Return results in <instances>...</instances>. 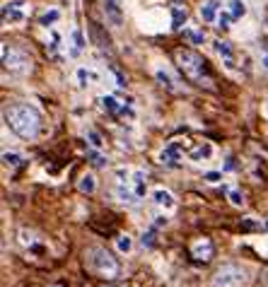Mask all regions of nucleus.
I'll return each mask as SVG.
<instances>
[{
    "instance_id": "obj_5",
    "label": "nucleus",
    "mask_w": 268,
    "mask_h": 287,
    "mask_svg": "<svg viewBox=\"0 0 268 287\" xmlns=\"http://www.w3.org/2000/svg\"><path fill=\"white\" fill-rule=\"evenodd\" d=\"M0 56H2V68L10 75H27L32 70V60L22 49L12 46V44H2L0 46Z\"/></svg>"
},
{
    "instance_id": "obj_26",
    "label": "nucleus",
    "mask_w": 268,
    "mask_h": 287,
    "mask_svg": "<svg viewBox=\"0 0 268 287\" xmlns=\"http://www.w3.org/2000/svg\"><path fill=\"white\" fill-rule=\"evenodd\" d=\"M184 36L189 39V44H194V46H201V44H205V34L203 32H198L194 27H184Z\"/></svg>"
},
{
    "instance_id": "obj_31",
    "label": "nucleus",
    "mask_w": 268,
    "mask_h": 287,
    "mask_svg": "<svg viewBox=\"0 0 268 287\" xmlns=\"http://www.w3.org/2000/svg\"><path fill=\"white\" fill-rule=\"evenodd\" d=\"M232 15H230V10H227V12H220V15H217V22H215V27H220V29H230V27H232Z\"/></svg>"
},
{
    "instance_id": "obj_36",
    "label": "nucleus",
    "mask_w": 268,
    "mask_h": 287,
    "mask_svg": "<svg viewBox=\"0 0 268 287\" xmlns=\"http://www.w3.org/2000/svg\"><path fill=\"white\" fill-rule=\"evenodd\" d=\"M261 287H268V273L264 275V280H261Z\"/></svg>"
},
{
    "instance_id": "obj_14",
    "label": "nucleus",
    "mask_w": 268,
    "mask_h": 287,
    "mask_svg": "<svg viewBox=\"0 0 268 287\" xmlns=\"http://www.w3.org/2000/svg\"><path fill=\"white\" fill-rule=\"evenodd\" d=\"M220 0H203L201 2V7H198V15L203 22H208V24H213L217 22V15H220Z\"/></svg>"
},
{
    "instance_id": "obj_30",
    "label": "nucleus",
    "mask_w": 268,
    "mask_h": 287,
    "mask_svg": "<svg viewBox=\"0 0 268 287\" xmlns=\"http://www.w3.org/2000/svg\"><path fill=\"white\" fill-rule=\"evenodd\" d=\"M89 162H92V164H94V167H107L109 162L104 160V155H102V150H92V147H89Z\"/></svg>"
},
{
    "instance_id": "obj_34",
    "label": "nucleus",
    "mask_w": 268,
    "mask_h": 287,
    "mask_svg": "<svg viewBox=\"0 0 268 287\" xmlns=\"http://www.w3.org/2000/svg\"><path fill=\"white\" fill-rule=\"evenodd\" d=\"M167 225H169V217H167V215H157V217H155V230H157V227H167Z\"/></svg>"
},
{
    "instance_id": "obj_33",
    "label": "nucleus",
    "mask_w": 268,
    "mask_h": 287,
    "mask_svg": "<svg viewBox=\"0 0 268 287\" xmlns=\"http://www.w3.org/2000/svg\"><path fill=\"white\" fill-rule=\"evenodd\" d=\"M203 179L208 181V183H220L222 181V172H205Z\"/></svg>"
},
{
    "instance_id": "obj_2",
    "label": "nucleus",
    "mask_w": 268,
    "mask_h": 287,
    "mask_svg": "<svg viewBox=\"0 0 268 287\" xmlns=\"http://www.w3.org/2000/svg\"><path fill=\"white\" fill-rule=\"evenodd\" d=\"M85 266H87L89 273H94L99 278H107V280H116L121 275L119 261L102 246H89L85 251Z\"/></svg>"
},
{
    "instance_id": "obj_20",
    "label": "nucleus",
    "mask_w": 268,
    "mask_h": 287,
    "mask_svg": "<svg viewBox=\"0 0 268 287\" xmlns=\"http://www.w3.org/2000/svg\"><path fill=\"white\" fill-rule=\"evenodd\" d=\"M77 191H80V193H87V196H92V193L97 191V176H94V174H82V176H80V181H77Z\"/></svg>"
},
{
    "instance_id": "obj_35",
    "label": "nucleus",
    "mask_w": 268,
    "mask_h": 287,
    "mask_svg": "<svg viewBox=\"0 0 268 287\" xmlns=\"http://www.w3.org/2000/svg\"><path fill=\"white\" fill-rule=\"evenodd\" d=\"M111 72H114V77H116V85H119V87H126V77H124V75L116 70V68H114Z\"/></svg>"
},
{
    "instance_id": "obj_19",
    "label": "nucleus",
    "mask_w": 268,
    "mask_h": 287,
    "mask_svg": "<svg viewBox=\"0 0 268 287\" xmlns=\"http://www.w3.org/2000/svg\"><path fill=\"white\" fill-rule=\"evenodd\" d=\"M58 19H61V10H58V7H49V10H44V12H41L39 24H41L44 29H54Z\"/></svg>"
},
{
    "instance_id": "obj_28",
    "label": "nucleus",
    "mask_w": 268,
    "mask_h": 287,
    "mask_svg": "<svg viewBox=\"0 0 268 287\" xmlns=\"http://www.w3.org/2000/svg\"><path fill=\"white\" fill-rule=\"evenodd\" d=\"M116 251L119 253H131L133 251V239L128 234H119L116 236Z\"/></svg>"
},
{
    "instance_id": "obj_13",
    "label": "nucleus",
    "mask_w": 268,
    "mask_h": 287,
    "mask_svg": "<svg viewBox=\"0 0 268 287\" xmlns=\"http://www.w3.org/2000/svg\"><path fill=\"white\" fill-rule=\"evenodd\" d=\"M104 12H107V19L114 27L124 24V5H121V0H104Z\"/></svg>"
},
{
    "instance_id": "obj_3",
    "label": "nucleus",
    "mask_w": 268,
    "mask_h": 287,
    "mask_svg": "<svg viewBox=\"0 0 268 287\" xmlns=\"http://www.w3.org/2000/svg\"><path fill=\"white\" fill-rule=\"evenodd\" d=\"M177 63L179 68L184 70V75L189 80H194L198 85H210V77H208V68H205V60L191 51V49H179L177 51Z\"/></svg>"
},
{
    "instance_id": "obj_10",
    "label": "nucleus",
    "mask_w": 268,
    "mask_h": 287,
    "mask_svg": "<svg viewBox=\"0 0 268 287\" xmlns=\"http://www.w3.org/2000/svg\"><path fill=\"white\" fill-rule=\"evenodd\" d=\"M213 253H215L213 241L205 239V236H203V239H196V241L191 244V256H194L196 261H203V263H205V261L213 258Z\"/></svg>"
},
{
    "instance_id": "obj_23",
    "label": "nucleus",
    "mask_w": 268,
    "mask_h": 287,
    "mask_svg": "<svg viewBox=\"0 0 268 287\" xmlns=\"http://www.w3.org/2000/svg\"><path fill=\"white\" fill-rule=\"evenodd\" d=\"M227 10H230L232 19L237 22V19H242L247 15V2H244V0H230V2H227Z\"/></svg>"
},
{
    "instance_id": "obj_24",
    "label": "nucleus",
    "mask_w": 268,
    "mask_h": 287,
    "mask_svg": "<svg viewBox=\"0 0 268 287\" xmlns=\"http://www.w3.org/2000/svg\"><path fill=\"white\" fill-rule=\"evenodd\" d=\"M61 41H63V36L58 34L56 29H51V32H49V41H46V49H49V54H51V56H58L61 46H63Z\"/></svg>"
},
{
    "instance_id": "obj_22",
    "label": "nucleus",
    "mask_w": 268,
    "mask_h": 287,
    "mask_svg": "<svg viewBox=\"0 0 268 287\" xmlns=\"http://www.w3.org/2000/svg\"><path fill=\"white\" fill-rule=\"evenodd\" d=\"M184 24H186V7L174 5L172 7V29H184Z\"/></svg>"
},
{
    "instance_id": "obj_25",
    "label": "nucleus",
    "mask_w": 268,
    "mask_h": 287,
    "mask_svg": "<svg viewBox=\"0 0 268 287\" xmlns=\"http://www.w3.org/2000/svg\"><path fill=\"white\" fill-rule=\"evenodd\" d=\"M19 241H22V246H27V249H34L36 244H39V236H36L32 230L22 227V230H19Z\"/></svg>"
},
{
    "instance_id": "obj_18",
    "label": "nucleus",
    "mask_w": 268,
    "mask_h": 287,
    "mask_svg": "<svg viewBox=\"0 0 268 287\" xmlns=\"http://www.w3.org/2000/svg\"><path fill=\"white\" fill-rule=\"evenodd\" d=\"M131 186H133V191H135L138 200L145 198V193H147V183H145V172L143 169H133V174H131Z\"/></svg>"
},
{
    "instance_id": "obj_12",
    "label": "nucleus",
    "mask_w": 268,
    "mask_h": 287,
    "mask_svg": "<svg viewBox=\"0 0 268 287\" xmlns=\"http://www.w3.org/2000/svg\"><path fill=\"white\" fill-rule=\"evenodd\" d=\"M215 147L208 140H201V143H196L191 150H189V160L196 162V164H201V162H208L210 157H213Z\"/></svg>"
},
{
    "instance_id": "obj_7",
    "label": "nucleus",
    "mask_w": 268,
    "mask_h": 287,
    "mask_svg": "<svg viewBox=\"0 0 268 287\" xmlns=\"http://www.w3.org/2000/svg\"><path fill=\"white\" fill-rule=\"evenodd\" d=\"M0 15H2V24L19 27L29 17V2L27 0H5L0 7Z\"/></svg>"
},
{
    "instance_id": "obj_16",
    "label": "nucleus",
    "mask_w": 268,
    "mask_h": 287,
    "mask_svg": "<svg viewBox=\"0 0 268 287\" xmlns=\"http://www.w3.org/2000/svg\"><path fill=\"white\" fill-rule=\"evenodd\" d=\"M155 80H157V82H160V87H164L167 92H179L177 77L167 70L164 65H157V68H155Z\"/></svg>"
},
{
    "instance_id": "obj_38",
    "label": "nucleus",
    "mask_w": 268,
    "mask_h": 287,
    "mask_svg": "<svg viewBox=\"0 0 268 287\" xmlns=\"http://www.w3.org/2000/svg\"><path fill=\"white\" fill-rule=\"evenodd\" d=\"M104 287H116V285H104Z\"/></svg>"
},
{
    "instance_id": "obj_17",
    "label": "nucleus",
    "mask_w": 268,
    "mask_h": 287,
    "mask_svg": "<svg viewBox=\"0 0 268 287\" xmlns=\"http://www.w3.org/2000/svg\"><path fill=\"white\" fill-rule=\"evenodd\" d=\"M99 80V75L94 68H87V65H80L77 70H75V82H77V87H89V85H94Z\"/></svg>"
},
{
    "instance_id": "obj_27",
    "label": "nucleus",
    "mask_w": 268,
    "mask_h": 287,
    "mask_svg": "<svg viewBox=\"0 0 268 287\" xmlns=\"http://www.w3.org/2000/svg\"><path fill=\"white\" fill-rule=\"evenodd\" d=\"M22 162H24V157H22L19 152H10V150H5V152H2V164H5V167H10V169L19 167Z\"/></svg>"
},
{
    "instance_id": "obj_11",
    "label": "nucleus",
    "mask_w": 268,
    "mask_h": 287,
    "mask_svg": "<svg viewBox=\"0 0 268 287\" xmlns=\"http://www.w3.org/2000/svg\"><path fill=\"white\" fill-rule=\"evenodd\" d=\"M213 49H215V54L220 56L222 65H225L227 70H234V51H232V44H230V41H222V39H217V41H213Z\"/></svg>"
},
{
    "instance_id": "obj_29",
    "label": "nucleus",
    "mask_w": 268,
    "mask_h": 287,
    "mask_svg": "<svg viewBox=\"0 0 268 287\" xmlns=\"http://www.w3.org/2000/svg\"><path fill=\"white\" fill-rule=\"evenodd\" d=\"M85 135H87V143H89L92 150H104V140H102V135H99L94 128H87V133H85Z\"/></svg>"
},
{
    "instance_id": "obj_1",
    "label": "nucleus",
    "mask_w": 268,
    "mask_h": 287,
    "mask_svg": "<svg viewBox=\"0 0 268 287\" xmlns=\"http://www.w3.org/2000/svg\"><path fill=\"white\" fill-rule=\"evenodd\" d=\"M5 123L17 133L22 140H34L41 128L39 111L29 104H12L5 109Z\"/></svg>"
},
{
    "instance_id": "obj_37",
    "label": "nucleus",
    "mask_w": 268,
    "mask_h": 287,
    "mask_svg": "<svg viewBox=\"0 0 268 287\" xmlns=\"http://www.w3.org/2000/svg\"><path fill=\"white\" fill-rule=\"evenodd\" d=\"M51 287H63V285H51Z\"/></svg>"
},
{
    "instance_id": "obj_9",
    "label": "nucleus",
    "mask_w": 268,
    "mask_h": 287,
    "mask_svg": "<svg viewBox=\"0 0 268 287\" xmlns=\"http://www.w3.org/2000/svg\"><path fill=\"white\" fill-rule=\"evenodd\" d=\"M150 198H152V203H155L160 210H164V213H172V210L177 208V198H174V193L167 191V188H162V186L152 188Z\"/></svg>"
},
{
    "instance_id": "obj_6",
    "label": "nucleus",
    "mask_w": 268,
    "mask_h": 287,
    "mask_svg": "<svg viewBox=\"0 0 268 287\" xmlns=\"http://www.w3.org/2000/svg\"><path fill=\"white\" fill-rule=\"evenodd\" d=\"M99 107L104 109L109 116H114V118H128V121H133V118H135L133 99L121 102V99H119V97H114V94H102V97H99Z\"/></svg>"
},
{
    "instance_id": "obj_15",
    "label": "nucleus",
    "mask_w": 268,
    "mask_h": 287,
    "mask_svg": "<svg viewBox=\"0 0 268 287\" xmlns=\"http://www.w3.org/2000/svg\"><path fill=\"white\" fill-rule=\"evenodd\" d=\"M85 46H87V39H85V34H82V29H72L70 32V39H68V54L72 56V58H77V56L85 51Z\"/></svg>"
},
{
    "instance_id": "obj_32",
    "label": "nucleus",
    "mask_w": 268,
    "mask_h": 287,
    "mask_svg": "<svg viewBox=\"0 0 268 287\" xmlns=\"http://www.w3.org/2000/svg\"><path fill=\"white\" fill-rule=\"evenodd\" d=\"M140 244H143V249H152V246H155V230H147V232H143V236H140Z\"/></svg>"
},
{
    "instance_id": "obj_8",
    "label": "nucleus",
    "mask_w": 268,
    "mask_h": 287,
    "mask_svg": "<svg viewBox=\"0 0 268 287\" xmlns=\"http://www.w3.org/2000/svg\"><path fill=\"white\" fill-rule=\"evenodd\" d=\"M184 147H186V140L184 138H177V140H172V143H167L162 147L160 152V164L162 167H169V169H177L179 164H181V157H184Z\"/></svg>"
},
{
    "instance_id": "obj_4",
    "label": "nucleus",
    "mask_w": 268,
    "mask_h": 287,
    "mask_svg": "<svg viewBox=\"0 0 268 287\" xmlns=\"http://www.w3.org/2000/svg\"><path fill=\"white\" fill-rule=\"evenodd\" d=\"M249 270L237 263H222L213 275V287H249Z\"/></svg>"
},
{
    "instance_id": "obj_21",
    "label": "nucleus",
    "mask_w": 268,
    "mask_h": 287,
    "mask_svg": "<svg viewBox=\"0 0 268 287\" xmlns=\"http://www.w3.org/2000/svg\"><path fill=\"white\" fill-rule=\"evenodd\" d=\"M227 200L234 208H244L247 205V198L242 193V188H237V186H227Z\"/></svg>"
}]
</instances>
